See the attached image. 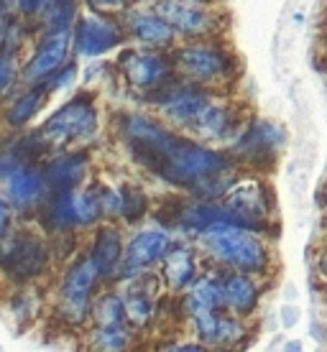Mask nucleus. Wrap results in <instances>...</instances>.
Listing matches in <instances>:
<instances>
[{"label": "nucleus", "instance_id": "nucleus-21", "mask_svg": "<svg viewBox=\"0 0 327 352\" xmlns=\"http://www.w3.org/2000/svg\"><path fill=\"white\" fill-rule=\"evenodd\" d=\"M46 184H49V194L70 192L82 184V179L87 174V159L80 153H67L54 159L49 166L44 168Z\"/></svg>", "mask_w": 327, "mask_h": 352}, {"label": "nucleus", "instance_id": "nucleus-31", "mask_svg": "<svg viewBox=\"0 0 327 352\" xmlns=\"http://www.w3.org/2000/svg\"><path fill=\"white\" fill-rule=\"evenodd\" d=\"M10 220H13V204L8 202L6 194H0V238L8 232Z\"/></svg>", "mask_w": 327, "mask_h": 352}, {"label": "nucleus", "instance_id": "nucleus-7", "mask_svg": "<svg viewBox=\"0 0 327 352\" xmlns=\"http://www.w3.org/2000/svg\"><path fill=\"white\" fill-rule=\"evenodd\" d=\"M72 46H74V34L72 28H52L46 31L41 38V44L36 46L34 56L28 59V64L21 69V80L23 85L34 87V85H44L46 80H52L56 72L67 64Z\"/></svg>", "mask_w": 327, "mask_h": 352}, {"label": "nucleus", "instance_id": "nucleus-4", "mask_svg": "<svg viewBox=\"0 0 327 352\" xmlns=\"http://www.w3.org/2000/svg\"><path fill=\"white\" fill-rule=\"evenodd\" d=\"M105 189L89 186V189H70V192L49 194L44 202V217L49 228L56 232H70L77 228H89L100 217H105Z\"/></svg>", "mask_w": 327, "mask_h": 352}, {"label": "nucleus", "instance_id": "nucleus-19", "mask_svg": "<svg viewBox=\"0 0 327 352\" xmlns=\"http://www.w3.org/2000/svg\"><path fill=\"white\" fill-rule=\"evenodd\" d=\"M125 28H128V34L136 41H141L143 46H154V49L169 46L174 41V34H177L156 10L154 13H141V10L138 13H128Z\"/></svg>", "mask_w": 327, "mask_h": 352}, {"label": "nucleus", "instance_id": "nucleus-23", "mask_svg": "<svg viewBox=\"0 0 327 352\" xmlns=\"http://www.w3.org/2000/svg\"><path fill=\"white\" fill-rule=\"evenodd\" d=\"M105 214L123 217L128 222H136L146 212V194L133 189V186H120V189H105Z\"/></svg>", "mask_w": 327, "mask_h": 352}, {"label": "nucleus", "instance_id": "nucleus-33", "mask_svg": "<svg viewBox=\"0 0 327 352\" xmlns=\"http://www.w3.org/2000/svg\"><path fill=\"white\" fill-rule=\"evenodd\" d=\"M89 6L95 10H125L128 6H131V0H87Z\"/></svg>", "mask_w": 327, "mask_h": 352}, {"label": "nucleus", "instance_id": "nucleus-32", "mask_svg": "<svg viewBox=\"0 0 327 352\" xmlns=\"http://www.w3.org/2000/svg\"><path fill=\"white\" fill-rule=\"evenodd\" d=\"M10 28H13V21H10V10H8V6L0 0V49H3V46H6V41H8Z\"/></svg>", "mask_w": 327, "mask_h": 352}, {"label": "nucleus", "instance_id": "nucleus-29", "mask_svg": "<svg viewBox=\"0 0 327 352\" xmlns=\"http://www.w3.org/2000/svg\"><path fill=\"white\" fill-rule=\"evenodd\" d=\"M74 77H77V67H74V64H64L62 69L56 72L52 80H46V87L52 89V92H56V89H64V87H70L72 82H74Z\"/></svg>", "mask_w": 327, "mask_h": 352}, {"label": "nucleus", "instance_id": "nucleus-25", "mask_svg": "<svg viewBox=\"0 0 327 352\" xmlns=\"http://www.w3.org/2000/svg\"><path fill=\"white\" fill-rule=\"evenodd\" d=\"M49 92H52V89L46 87V82H44V85H34L31 92H26V95L16 97V102H13V105L8 107V113H6L8 125H13V128H23L31 118H36V115L41 113V107L46 105Z\"/></svg>", "mask_w": 327, "mask_h": 352}, {"label": "nucleus", "instance_id": "nucleus-6", "mask_svg": "<svg viewBox=\"0 0 327 352\" xmlns=\"http://www.w3.org/2000/svg\"><path fill=\"white\" fill-rule=\"evenodd\" d=\"M154 95L159 97L156 105L169 120L184 125V128H195L200 123V118L207 113V107L213 105L215 100L202 89V85L197 82H167L164 87L154 89Z\"/></svg>", "mask_w": 327, "mask_h": 352}, {"label": "nucleus", "instance_id": "nucleus-20", "mask_svg": "<svg viewBox=\"0 0 327 352\" xmlns=\"http://www.w3.org/2000/svg\"><path fill=\"white\" fill-rule=\"evenodd\" d=\"M89 261L95 263L100 278H110L115 273H120V263H123V240H120V232L115 228L98 230L92 250H89Z\"/></svg>", "mask_w": 327, "mask_h": 352}, {"label": "nucleus", "instance_id": "nucleus-9", "mask_svg": "<svg viewBox=\"0 0 327 352\" xmlns=\"http://www.w3.org/2000/svg\"><path fill=\"white\" fill-rule=\"evenodd\" d=\"M174 67L184 74V80L197 82V85H213V82L225 80V74L230 72V59L218 46L195 44L174 54Z\"/></svg>", "mask_w": 327, "mask_h": 352}, {"label": "nucleus", "instance_id": "nucleus-22", "mask_svg": "<svg viewBox=\"0 0 327 352\" xmlns=\"http://www.w3.org/2000/svg\"><path fill=\"white\" fill-rule=\"evenodd\" d=\"M161 265H164V281L171 289L184 291L197 281V263L189 248L174 245L167 253V258L161 261Z\"/></svg>", "mask_w": 327, "mask_h": 352}, {"label": "nucleus", "instance_id": "nucleus-8", "mask_svg": "<svg viewBox=\"0 0 327 352\" xmlns=\"http://www.w3.org/2000/svg\"><path fill=\"white\" fill-rule=\"evenodd\" d=\"M46 261H49V250L41 238H34L28 232H16L0 240V265L18 281L39 276L44 271Z\"/></svg>", "mask_w": 327, "mask_h": 352}, {"label": "nucleus", "instance_id": "nucleus-24", "mask_svg": "<svg viewBox=\"0 0 327 352\" xmlns=\"http://www.w3.org/2000/svg\"><path fill=\"white\" fill-rule=\"evenodd\" d=\"M120 299H123L125 317H128L131 324H149V319L154 317V309H156V296H154L149 283L133 281Z\"/></svg>", "mask_w": 327, "mask_h": 352}, {"label": "nucleus", "instance_id": "nucleus-18", "mask_svg": "<svg viewBox=\"0 0 327 352\" xmlns=\"http://www.w3.org/2000/svg\"><path fill=\"white\" fill-rule=\"evenodd\" d=\"M195 329L200 340L207 344H233L243 337V327L233 314H225V309H215V311H204L195 314Z\"/></svg>", "mask_w": 327, "mask_h": 352}, {"label": "nucleus", "instance_id": "nucleus-15", "mask_svg": "<svg viewBox=\"0 0 327 352\" xmlns=\"http://www.w3.org/2000/svg\"><path fill=\"white\" fill-rule=\"evenodd\" d=\"M154 10L159 13L177 34L200 36L213 28V16L189 0H156Z\"/></svg>", "mask_w": 327, "mask_h": 352}, {"label": "nucleus", "instance_id": "nucleus-28", "mask_svg": "<svg viewBox=\"0 0 327 352\" xmlns=\"http://www.w3.org/2000/svg\"><path fill=\"white\" fill-rule=\"evenodd\" d=\"M74 6H77V0H49L44 8V18L49 31L52 28H72Z\"/></svg>", "mask_w": 327, "mask_h": 352}, {"label": "nucleus", "instance_id": "nucleus-3", "mask_svg": "<svg viewBox=\"0 0 327 352\" xmlns=\"http://www.w3.org/2000/svg\"><path fill=\"white\" fill-rule=\"evenodd\" d=\"M98 133V107L89 95L72 97L34 133L41 151L64 148L74 141H89Z\"/></svg>", "mask_w": 327, "mask_h": 352}, {"label": "nucleus", "instance_id": "nucleus-17", "mask_svg": "<svg viewBox=\"0 0 327 352\" xmlns=\"http://www.w3.org/2000/svg\"><path fill=\"white\" fill-rule=\"evenodd\" d=\"M222 204L238 217L240 225L253 228L256 220L266 217V194L261 184H235L222 194Z\"/></svg>", "mask_w": 327, "mask_h": 352}, {"label": "nucleus", "instance_id": "nucleus-27", "mask_svg": "<svg viewBox=\"0 0 327 352\" xmlns=\"http://www.w3.org/2000/svg\"><path fill=\"white\" fill-rule=\"evenodd\" d=\"M282 143V133L276 131L274 125H268V123H256L251 131H246V135L240 138L238 143V153H243V156H251V151L256 148V159H264L266 153H271V151L276 148Z\"/></svg>", "mask_w": 327, "mask_h": 352}, {"label": "nucleus", "instance_id": "nucleus-12", "mask_svg": "<svg viewBox=\"0 0 327 352\" xmlns=\"http://www.w3.org/2000/svg\"><path fill=\"white\" fill-rule=\"evenodd\" d=\"M72 34H74V52L82 59H98L123 41V31L100 13L82 16Z\"/></svg>", "mask_w": 327, "mask_h": 352}, {"label": "nucleus", "instance_id": "nucleus-30", "mask_svg": "<svg viewBox=\"0 0 327 352\" xmlns=\"http://www.w3.org/2000/svg\"><path fill=\"white\" fill-rule=\"evenodd\" d=\"M10 3H13V8L21 10L23 16H39V13H44L49 0H10Z\"/></svg>", "mask_w": 327, "mask_h": 352}, {"label": "nucleus", "instance_id": "nucleus-1", "mask_svg": "<svg viewBox=\"0 0 327 352\" xmlns=\"http://www.w3.org/2000/svg\"><path fill=\"white\" fill-rule=\"evenodd\" d=\"M125 141L136 159L171 184L189 186L200 199H218L230 189V159L225 153L179 138L146 115H131Z\"/></svg>", "mask_w": 327, "mask_h": 352}, {"label": "nucleus", "instance_id": "nucleus-10", "mask_svg": "<svg viewBox=\"0 0 327 352\" xmlns=\"http://www.w3.org/2000/svg\"><path fill=\"white\" fill-rule=\"evenodd\" d=\"M174 248V240L167 230L159 228H146L141 232H136L133 240L128 243L123 253V263H120V276L125 278H136L146 273L149 268L159 265L167 253Z\"/></svg>", "mask_w": 327, "mask_h": 352}, {"label": "nucleus", "instance_id": "nucleus-11", "mask_svg": "<svg viewBox=\"0 0 327 352\" xmlns=\"http://www.w3.org/2000/svg\"><path fill=\"white\" fill-rule=\"evenodd\" d=\"M95 319V347L100 350H123L128 344V317H125L123 299L105 294L92 304Z\"/></svg>", "mask_w": 327, "mask_h": 352}, {"label": "nucleus", "instance_id": "nucleus-26", "mask_svg": "<svg viewBox=\"0 0 327 352\" xmlns=\"http://www.w3.org/2000/svg\"><path fill=\"white\" fill-rule=\"evenodd\" d=\"M187 309L189 314H204V311H215V309H225L220 294V283L218 278H202L189 286V296H187Z\"/></svg>", "mask_w": 327, "mask_h": 352}, {"label": "nucleus", "instance_id": "nucleus-2", "mask_svg": "<svg viewBox=\"0 0 327 352\" xmlns=\"http://www.w3.org/2000/svg\"><path fill=\"white\" fill-rule=\"evenodd\" d=\"M200 243L207 256L230 271L264 273L268 265V248L264 245V240L238 222H225L204 230Z\"/></svg>", "mask_w": 327, "mask_h": 352}, {"label": "nucleus", "instance_id": "nucleus-14", "mask_svg": "<svg viewBox=\"0 0 327 352\" xmlns=\"http://www.w3.org/2000/svg\"><path fill=\"white\" fill-rule=\"evenodd\" d=\"M120 69L125 80L143 92L164 87L171 77V64L154 52H125L120 56Z\"/></svg>", "mask_w": 327, "mask_h": 352}, {"label": "nucleus", "instance_id": "nucleus-5", "mask_svg": "<svg viewBox=\"0 0 327 352\" xmlns=\"http://www.w3.org/2000/svg\"><path fill=\"white\" fill-rule=\"evenodd\" d=\"M100 281V273L95 263L87 258H82L72 265L62 281V291H59V309L62 317L70 324H85L87 317L92 314V294Z\"/></svg>", "mask_w": 327, "mask_h": 352}, {"label": "nucleus", "instance_id": "nucleus-34", "mask_svg": "<svg viewBox=\"0 0 327 352\" xmlns=\"http://www.w3.org/2000/svg\"><path fill=\"white\" fill-rule=\"evenodd\" d=\"M317 268H319V273H322V278H327V250L322 253V256H319Z\"/></svg>", "mask_w": 327, "mask_h": 352}, {"label": "nucleus", "instance_id": "nucleus-13", "mask_svg": "<svg viewBox=\"0 0 327 352\" xmlns=\"http://www.w3.org/2000/svg\"><path fill=\"white\" fill-rule=\"evenodd\" d=\"M3 184H6V197L13 204V210H34L49 199L44 168L26 164V161L13 168Z\"/></svg>", "mask_w": 327, "mask_h": 352}, {"label": "nucleus", "instance_id": "nucleus-16", "mask_svg": "<svg viewBox=\"0 0 327 352\" xmlns=\"http://www.w3.org/2000/svg\"><path fill=\"white\" fill-rule=\"evenodd\" d=\"M222 294V304L230 314L248 317L258 304V283L251 278V273L230 271L218 278Z\"/></svg>", "mask_w": 327, "mask_h": 352}]
</instances>
